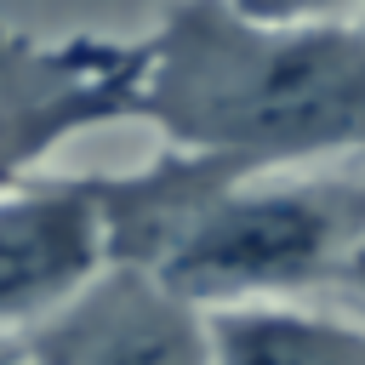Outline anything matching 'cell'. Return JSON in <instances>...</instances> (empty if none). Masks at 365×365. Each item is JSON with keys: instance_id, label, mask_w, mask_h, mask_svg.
<instances>
[{"instance_id": "3", "label": "cell", "mask_w": 365, "mask_h": 365, "mask_svg": "<svg viewBox=\"0 0 365 365\" xmlns=\"http://www.w3.org/2000/svg\"><path fill=\"white\" fill-rule=\"evenodd\" d=\"M143 40L103 34H23L0 23V188L23 182L57 143L137 120L143 103Z\"/></svg>"}, {"instance_id": "4", "label": "cell", "mask_w": 365, "mask_h": 365, "mask_svg": "<svg viewBox=\"0 0 365 365\" xmlns=\"http://www.w3.org/2000/svg\"><path fill=\"white\" fill-rule=\"evenodd\" d=\"M34 365H217L211 308L143 262H108L80 297L23 331Z\"/></svg>"}, {"instance_id": "5", "label": "cell", "mask_w": 365, "mask_h": 365, "mask_svg": "<svg viewBox=\"0 0 365 365\" xmlns=\"http://www.w3.org/2000/svg\"><path fill=\"white\" fill-rule=\"evenodd\" d=\"M114 262L97 177H23L0 188V331H29Z\"/></svg>"}, {"instance_id": "8", "label": "cell", "mask_w": 365, "mask_h": 365, "mask_svg": "<svg viewBox=\"0 0 365 365\" xmlns=\"http://www.w3.org/2000/svg\"><path fill=\"white\" fill-rule=\"evenodd\" d=\"M336 285H342V291H348V297L365 308V245H359V251H354V257L336 268Z\"/></svg>"}, {"instance_id": "6", "label": "cell", "mask_w": 365, "mask_h": 365, "mask_svg": "<svg viewBox=\"0 0 365 365\" xmlns=\"http://www.w3.org/2000/svg\"><path fill=\"white\" fill-rule=\"evenodd\" d=\"M217 365H365V325L291 302L211 308Z\"/></svg>"}, {"instance_id": "2", "label": "cell", "mask_w": 365, "mask_h": 365, "mask_svg": "<svg viewBox=\"0 0 365 365\" xmlns=\"http://www.w3.org/2000/svg\"><path fill=\"white\" fill-rule=\"evenodd\" d=\"M365 245V171L279 182L274 171L240 177L211 194L165 245L154 274L200 308L274 302L336 268Z\"/></svg>"}, {"instance_id": "7", "label": "cell", "mask_w": 365, "mask_h": 365, "mask_svg": "<svg viewBox=\"0 0 365 365\" xmlns=\"http://www.w3.org/2000/svg\"><path fill=\"white\" fill-rule=\"evenodd\" d=\"M240 11L251 17H268V23H348V17H365V0H234Z\"/></svg>"}, {"instance_id": "1", "label": "cell", "mask_w": 365, "mask_h": 365, "mask_svg": "<svg viewBox=\"0 0 365 365\" xmlns=\"http://www.w3.org/2000/svg\"><path fill=\"white\" fill-rule=\"evenodd\" d=\"M143 46L137 120L171 148L245 171L365 148V17L268 23L234 0H171Z\"/></svg>"}, {"instance_id": "9", "label": "cell", "mask_w": 365, "mask_h": 365, "mask_svg": "<svg viewBox=\"0 0 365 365\" xmlns=\"http://www.w3.org/2000/svg\"><path fill=\"white\" fill-rule=\"evenodd\" d=\"M0 365H34V359H29V354H6Z\"/></svg>"}]
</instances>
